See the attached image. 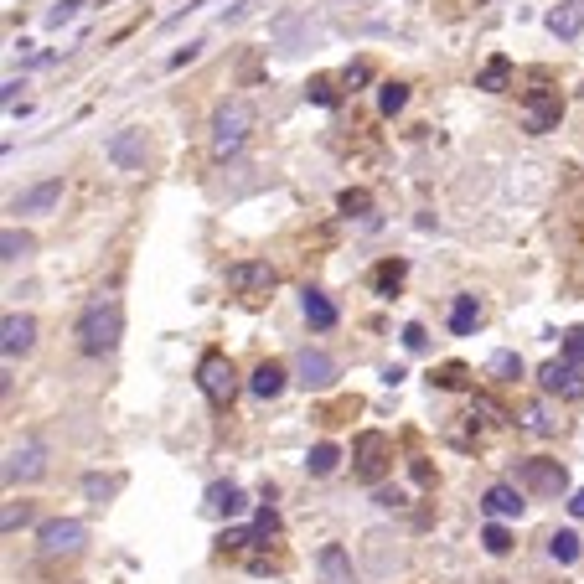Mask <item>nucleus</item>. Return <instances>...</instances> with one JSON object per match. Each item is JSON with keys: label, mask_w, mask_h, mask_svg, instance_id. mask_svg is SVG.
Wrapping results in <instances>:
<instances>
[{"label": "nucleus", "mask_w": 584, "mask_h": 584, "mask_svg": "<svg viewBox=\"0 0 584 584\" xmlns=\"http://www.w3.org/2000/svg\"><path fill=\"white\" fill-rule=\"evenodd\" d=\"M119 331H125V311H119V300H94L78 316V347L88 357H109L119 347Z\"/></svg>", "instance_id": "obj_1"}, {"label": "nucleus", "mask_w": 584, "mask_h": 584, "mask_svg": "<svg viewBox=\"0 0 584 584\" xmlns=\"http://www.w3.org/2000/svg\"><path fill=\"white\" fill-rule=\"evenodd\" d=\"M249 130H254V109L249 104H243V99L218 104V109H212V156H218V161L238 156L243 140H249Z\"/></svg>", "instance_id": "obj_2"}, {"label": "nucleus", "mask_w": 584, "mask_h": 584, "mask_svg": "<svg viewBox=\"0 0 584 584\" xmlns=\"http://www.w3.org/2000/svg\"><path fill=\"white\" fill-rule=\"evenodd\" d=\"M197 388L212 398V404H233V393H238V373H233V362L223 357V352H207L202 362H197Z\"/></svg>", "instance_id": "obj_3"}, {"label": "nucleus", "mask_w": 584, "mask_h": 584, "mask_svg": "<svg viewBox=\"0 0 584 584\" xmlns=\"http://www.w3.org/2000/svg\"><path fill=\"white\" fill-rule=\"evenodd\" d=\"M517 486L533 491V497H564L569 491V471L559 460H522L517 466Z\"/></svg>", "instance_id": "obj_4"}, {"label": "nucleus", "mask_w": 584, "mask_h": 584, "mask_svg": "<svg viewBox=\"0 0 584 584\" xmlns=\"http://www.w3.org/2000/svg\"><path fill=\"white\" fill-rule=\"evenodd\" d=\"M83 538H88V528H83L78 517H52V522H42L37 548L47 553V559H57V553H78V548H83Z\"/></svg>", "instance_id": "obj_5"}, {"label": "nucleus", "mask_w": 584, "mask_h": 584, "mask_svg": "<svg viewBox=\"0 0 584 584\" xmlns=\"http://www.w3.org/2000/svg\"><path fill=\"white\" fill-rule=\"evenodd\" d=\"M47 471V450H42V440H21V445H11V455H6V486H26V481H37Z\"/></svg>", "instance_id": "obj_6"}, {"label": "nucleus", "mask_w": 584, "mask_h": 584, "mask_svg": "<svg viewBox=\"0 0 584 584\" xmlns=\"http://www.w3.org/2000/svg\"><path fill=\"white\" fill-rule=\"evenodd\" d=\"M352 455H357V481H367V486L383 481V471H388V435L367 429V435H357Z\"/></svg>", "instance_id": "obj_7"}, {"label": "nucleus", "mask_w": 584, "mask_h": 584, "mask_svg": "<svg viewBox=\"0 0 584 584\" xmlns=\"http://www.w3.org/2000/svg\"><path fill=\"white\" fill-rule=\"evenodd\" d=\"M274 285H280V274H274L269 259H243L228 269V290H238V295H264Z\"/></svg>", "instance_id": "obj_8"}, {"label": "nucleus", "mask_w": 584, "mask_h": 584, "mask_svg": "<svg viewBox=\"0 0 584 584\" xmlns=\"http://www.w3.org/2000/svg\"><path fill=\"white\" fill-rule=\"evenodd\" d=\"M538 388L543 393H559V398H584V373H579V362H543L538 367Z\"/></svg>", "instance_id": "obj_9"}, {"label": "nucleus", "mask_w": 584, "mask_h": 584, "mask_svg": "<svg viewBox=\"0 0 584 584\" xmlns=\"http://www.w3.org/2000/svg\"><path fill=\"white\" fill-rule=\"evenodd\" d=\"M522 109H528V135H548V130H559L564 99H559V94H548V88H528Z\"/></svg>", "instance_id": "obj_10"}, {"label": "nucleus", "mask_w": 584, "mask_h": 584, "mask_svg": "<svg viewBox=\"0 0 584 584\" xmlns=\"http://www.w3.org/2000/svg\"><path fill=\"white\" fill-rule=\"evenodd\" d=\"M145 130H119V135H109V145H104V156L119 166V171H145Z\"/></svg>", "instance_id": "obj_11"}, {"label": "nucleus", "mask_w": 584, "mask_h": 584, "mask_svg": "<svg viewBox=\"0 0 584 584\" xmlns=\"http://www.w3.org/2000/svg\"><path fill=\"white\" fill-rule=\"evenodd\" d=\"M295 383H300V388H316V393L331 388V383H336V362H331L321 347H305V352L295 357Z\"/></svg>", "instance_id": "obj_12"}, {"label": "nucleus", "mask_w": 584, "mask_h": 584, "mask_svg": "<svg viewBox=\"0 0 584 584\" xmlns=\"http://www.w3.org/2000/svg\"><path fill=\"white\" fill-rule=\"evenodd\" d=\"M316 574H321V584H357V564L342 543H326L316 553Z\"/></svg>", "instance_id": "obj_13"}, {"label": "nucleus", "mask_w": 584, "mask_h": 584, "mask_svg": "<svg viewBox=\"0 0 584 584\" xmlns=\"http://www.w3.org/2000/svg\"><path fill=\"white\" fill-rule=\"evenodd\" d=\"M57 202H63V181H37V187H26L16 202H11V212H21V218H42V212H52Z\"/></svg>", "instance_id": "obj_14"}, {"label": "nucleus", "mask_w": 584, "mask_h": 584, "mask_svg": "<svg viewBox=\"0 0 584 584\" xmlns=\"http://www.w3.org/2000/svg\"><path fill=\"white\" fill-rule=\"evenodd\" d=\"M32 347H37V321L11 311V316H6V326H0V352H6V357L16 362V357H26Z\"/></svg>", "instance_id": "obj_15"}, {"label": "nucleus", "mask_w": 584, "mask_h": 584, "mask_svg": "<svg viewBox=\"0 0 584 584\" xmlns=\"http://www.w3.org/2000/svg\"><path fill=\"white\" fill-rule=\"evenodd\" d=\"M522 507V486H512V481H497V486H486V497H481V512L486 517H517Z\"/></svg>", "instance_id": "obj_16"}, {"label": "nucleus", "mask_w": 584, "mask_h": 584, "mask_svg": "<svg viewBox=\"0 0 584 584\" xmlns=\"http://www.w3.org/2000/svg\"><path fill=\"white\" fill-rule=\"evenodd\" d=\"M548 32L559 42H574L584 32V0H559V6L548 11Z\"/></svg>", "instance_id": "obj_17"}, {"label": "nucleus", "mask_w": 584, "mask_h": 584, "mask_svg": "<svg viewBox=\"0 0 584 584\" xmlns=\"http://www.w3.org/2000/svg\"><path fill=\"white\" fill-rule=\"evenodd\" d=\"M243 507H249L243 486H233V481H212V486H207V512H212V517H238Z\"/></svg>", "instance_id": "obj_18"}, {"label": "nucleus", "mask_w": 584, "mask_h": 584, "mask_svg": "<svg viewBox=\"0 0 584 584\" xmlns=\"http://www.w3.org/2000/svg\"><path fill=\"white\" fill-rule=\"evenodd\" d=\"M300 311H305V321H311L316 331H331V326H336V305H331L326 290H316V285L300 290Z\"/></svg>", "instance_id": "obj_19"}, {"label": "nucleus", "mask_w": 584, "mask_h": 584, "mask_svg": "<svg viewBox=\"0 0 584 584\" xmlns=\"http://www.w3.org/2000/svg\"><path fill=\"white\" fill-rule=\"evenodd\" d=\"M249 393L254 398H280L285 393V367L280 362H259L254 378H249Z\"/></svg>", "instance_id": "obj_20"}, {"label": "nucleus", "mask_w": 584, "mask_h": 584, "mask_svg": "<svg viewBox=\"0 0 584 584\" xmlns=\"http://www.w3.org/2000/svg\"><path fill=\"white\" fill-rule=\"evenodd\" d=\"M481 326V300L476 295H455V305H450V331L455 336H471Z\"/></svg>", "instance_id": "obj_21"}, {"label": "nucleus", "mask_w": 584, "mask_h": 584, "mask_svg": "<svg viewBox=\"0 0 584 584\" xmlns=\"http://www.w3.org/2000/svg\"><path fill=\"white\" fill-rule=\"evenodd\" d=\"M507 78H512V57H491V63L476 73V88H486V94H502V88H507Z\"/></svg>", "instance_id": "obj_22"}, {"label": "nucleus", "mask_w": 584, "mask_h": 584, "mask_svg": "<svg viewBox=\"0 0 584 584\" xmlns=\"http://www.w3.org/2000/svg\"><path fill=\"white\" fill-rule=\"evenodd\" d=\"M579 553H584V543H579L574 528H564V533H553V538H548V559H553V564H574Z\"/></svg>", "instance_id": "obj_23"}, {"label": "nucleus", "mask_w": 584, "mask_h": 584, "mask_svg": "<svg viewBox=\"0 0 584 584\" xmlns=\"http://www.w3.org/2000/svg\"><path fill=\"white\" fill-rule=\"evenodd\" d=\"M336 466H342V450H336V445H311V455H305V471H311V476H331Z\"/></svg>", "instance_id": "obj_24"}, {"label": "nucleus", "mask_w": 584, "mask_h": 584, "mask_svg": "<svg viewBox=\"0 0 584 584\" xmlns=\"http://www.w3.org/2000/svg\"><path fill=\"white\" fill-rule=\"evenodd\" d=\"M486 367H491V373H497L502 383H517V378H522V357H517V352H491Z\"/></svg>", "instance_id": "obj_25"}, {"label": "nucleus", "mask_w": 584, "mask_h": 584, "mask_svg": "<svg viewBox=\"0 0 584 584\" xmlns=\"http://www.w3.org/2000/svg\"><path fill=\"white\" fill-rule=\"evenodd\" d=\"M26 254H32V238L16 233V228H6V238H0V259L16 264V259H26Z\"/></svg>", "instance_id": "obj_26"}, {"label": "nucleus", "mask_w": 584, "mask_h": 584, "mask_svg": "<svg viewBox=\"0 0 584 584\" xmlns=\"http://www.w3.org/2000/svg\"><path fill=\"white\" fill-rule=\"evenodd\" d=\"M404 104H409V83H383V88H378V109H383V114H398Z\"/></svg>", "instance_id": "obj_27"}, {"label": "nucleus", "mask_w": 584, "mask_h": 584, "mask_svg": "<svg viewBox=\"0 0 584 584\" xmlns=\"http://www.w3.org/2000/svg\"><path fill=\"white\" fill-rule=\"evenodd\" d=\"M481 543H486V553H497V559H502V553H512V533L502 528V522H497V517H491V522H486V533H481Z\"/></svg>", "instance_id": "obj_28"}, {"label": "nucleus", "mask_w": 584, "mask_h": 584, "mask_svg": "<svg viewBox=\"0 0 584 584\" xmlns=\"http://www.w3.org/2000/svg\"><path fill=\"white\" fill-rule=\"evenodd\" d=\"M83 491L104 507V502L114 497V491H119V476H99V471H94V476H83Z\"/></svg>", "instance_id": "obj_29"}, {"label": "nucleus", "mask_w": 584, "mask_h": 584, "mask_svg": "<svg viewBox=\"0 0 584 584\" xmlns=\"http://www.w3.org/2000/svg\"><path fill=\"white\" fill-rule=\"evenodd\" d=\"M83 11V0H57V6L47 11V32H63V26Z\"/></svg>", "instance_id": "obj_30"}, {"label": "nucleus", "mask_w": 584, "mask_h": 584, "mask_svg": "<svg viewBox=\"0 0 584 584\" xmlns=\"http://www.w3.org/2000/svg\"><path fill=\"white\" fill-rule=\"evenodd\" d=\"M305 99L321 104V109H336V83L331 78H311V83H305Z\"/></svg>", "instance_id": "obj_31"}, {"label": "nucleus", "mask_w": 584, "mask_h": 584, "mask_svg": "<svg viewBox=\"0 0 584 584\" xmlns=\"http://www.w3.org/2000/svg\"><path fill=\"white\" fill-rule=\"evenodd\" d=\"M254 543H269L274 533H280V512H274V507H259V517H254Z\"/></svg>", "instance_id": "obj_32"}, {"label": "nucleus", "mask_w": 584, "mask_h": 584, "mask_svg": "<svg viewBox=\"0 0 584 584\" xmlns=\"http://www.w3.org/2000/svg\"><path fill=\"white\" fill-rule=\"evenodd\" d=\"M466 367H460V362H445V367H435V378H429V383H435V388H466Z\"/></svg>", "instance_id": "obj_33"}, {"label": "nucleus", "mask_w": 584, "mask_h": 584, "mask_svg": "<svg viewBox=\"0 0 584 584\" xmlns=\"http://www.w3.org/2000/svg\"><path fill=\"white\" fill-rule=\"evenodd\" d=\"M336 207H342L347 212V218H367V207H373V197H367V192H342V197H336Z\"/></svg>", "instance_id": "obj_34"}, {"label": "nucleus", "mask_w": 584, "mask_h": 584, "mask_svg": "<svg viewBox=\"0 0 584 584\" xmlns=\"http://www.w3.org/2000/svg\"><path fill=\"white\" fill-rule=\"evenodd\" d=\"M398 280H404V259H393V264H383V269H378V290H383V295H393V290H398Z\"/></svg>", "instance_id": "obj_35"}, {"label": "nucleus", "mask_w": 584, "mask_h": 584, "mask_svg": "<svg viewBox=\"0 0 584 584\" xmlns=\"http://www.w3.org/2000/svg\"><path fill=\"white\" fill-rule=\"evenodd\" d=\"M564 362H584V326L564 331Z\"/></svg>", "instance_id": "obj_36"}, {"label": "nucleus", "mask_w": 584, "mask_h": 584, "mask_svg": "<svg viewBox=\"0 0 584 584\" xmlns=\"http://www.w3.org/2000/svg\"><path fill=\"white\" fill-rule=\"evenodd\" d=\"M404 347L409 352H424L429 342H424V326H404Z\"/></svg>", "instance_id": "obj_37"}, {"label": "nucleus", "mask_w": 584, "mask_h": 584, "mask_svg": "<svg viewBox=\"0 0 584 584\" xmlns=\"http://www.w3.org/2000/svg\"><path fill=\"white\" fill-rule=\"evenodd\" d=\"M528 429H533V435H548L553 424H548V414H543V409H528Z\"/></svg>", "instance_id": "obj_38"}, {"label": "nucleus", "mask_w": 584, "mask_h": 584, "mask_svg": "<svg viewBox=\"0 0 584 584\" xmlns=\"http://www.w3.org/2000/svg\"><path fill=\"white\" fill-rule=\"evenodd\" d=\"M342 83H347V88H357V83H367V63H352V68L342 73Z\"/></svg>", "instance_id": "obj_39"}, {"label": "nucleus", "mask_w": 584, "mask_h": 584, "mask_svg": "<svg viewBox=\"0 0 584 584\" xmlns=\"http://www.w3.org/2000/svg\"><path fill=\"white\" fill-rule=\"evenodd\" d=\"M21 522H26V507H16V502H11V507H6V533H16Z\"/></svg>", "instance_id": "obj_40"}, {"label": "nucleus", "mask_w": 584, "mask_h": 584, "mask_svg": "<svg viewBox=\"0 0 584 584\" xmlns=\"http://www.w3.org/2000/svg\"><path fill=\"white\" fill-rule=\"evenodd\" d=\"M197 52H202V42H187V52H176V57H171V68H187Z\"/></svg>", "instance_id": "obj_41"}, {"label": "nucleus", "mask_w": 584, "mask_h": 584, "mask_svg": "<svg viewBox=\"0 0 584 584\" xmlns=\"http://www.w3.org/2000/svg\"><path fill=\"white\" fill-rule=\"evenodd\" d=\"M569 512H574V517H584V491H574V497H569Z\"/></svg>", "instance_id": "obj_42"}]
</instances>
